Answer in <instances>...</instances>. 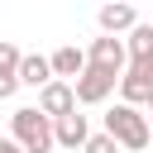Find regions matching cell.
Instances as JSON below:
<instances>
[{"label": "cell", "instance_id": "obj_1", "mask_svg": "<svg viewBox=\"0 0 153 153\" xmlns=\"http://www.w3.org/2000/svg\"><path fill=\"white\" fill-rule=\"evenodd\" d=\"M10 139H14L24 153H53V148H57V129H53V120H48L38 105H24V110L10 115Z\"/></svg>", "mask_w": 153, "mask_h": 153}, {"label": "cell", "instance_id": "obj_2", "mask_svg": "<svg viewBox=\"0 0 153 153\" xmlns=\"http://www.w3.org/2000/svg\"><path fill=\"white\" fill-rule=\"evenodd\" d=\"M105 134L120 143V148H129V153H139V148H148V120L139 115V105H115L110 115H105Z\"/></svg>", "mask_w": 153, "mask_h": 153}, {"label": "cell", "instance_id": "obj_3", "mask_svg": "<svg viewBox=\"0 0 153 153\" xmlns=\"http://www.w3.org/2000/svg\"><path fill=\"white\" fill-rule=\"evenodd\" d=\"M86 57H91V67H105V72H115V76L129 72V48H124V38H115V33H100Z\"/></svg>", "mask_w": 153, "mask_h": 153}, {"label": "cell", "instance_id": "obj_4", "mask_svg": "<svg viewBox=\"0 0 153 153\" xmlns=\"http://www.w3.org/2000/svg\"><path fill=\"white\" fill-rule=\"evenodd\" d=\"M115 81H120L115 72H105V67H86V72L72 81V86H76V105H100V100L115 91Z\"/></svg>", "mask_w": 153, "mask_h": 153}, {"label": "cell", "instance_id": "obj_5", "mask_svg": "<svg viewBox=\"0 0 153 153\" xmlns=\"http://www.w3.org/2000/svg\"><path fill=\"white\" fill-rule=\"evenodd\" d=\"M38 110H43L48 120H67V115L76 110V86H72V81L43 86V91H38Z\"/></svg>", "mask_w": 153, "mask_h": 153}, {"label": "cell", "instance_id": "obj_6", "mask_svg": "<svg viewBox=\"0 0 153 153\" xmlns=\"http://www.w3.org/2000/svg\"><path fill=\"white\" fill-rule=\"evenodd\" d=\"M53 129H57V148H86L91 143V124H86V115H67V120H53Z\"/></svg>", "mask_w": 153, "mask_h": 153}, {"label": "cell", "instance_id": "obj_7", "mask_svg": "<svg viewBox=\"0 0 153 153\" xmlns=\"http://www.w3.org/2000/svg\"><path fill=\"white\" fill-rule=\"evenodd\" d=\"M86 67H91V57H86V53H81V48H72V43H67V48H57V53H53V76H57V81H67V76H72V81H76V76H81V72H86Z\"/></svg>", "mask_w": 153, "mask_h": 153}, {"label": "cell", "instance_id": "obj_8", "mask_svg": "<svg viewBox=\"0 0 153 153\" xmlns=\"http://www.w3.org/2000/svg\"><path fill=\"white\" fill-rule=\"evenodd\" d=\"M19 81L24 86H53L57 76H53V57H38V53H24V67H19Z\"/></svg>", "mask_w": 153, "mask_h": 153}, {"label": "cell", "instance_id": "obj_9", "mask_svg": "<svg viewBox=\"0 0 153 153\" xmlns=\"http://www.w3.org/2000/svg\"><path fill=\"white\" fill-rule=\"evenodd\" d=\"M100 29H105V33H124V29L134 33V29H139L134 5H105V10H100Z\"/></svg>", "mask_w": 153, "mask_h": 153}, {"label": "cell", "instance_id": "obj_10", "mask_svg": "<svg viewBox=\"0 0 153 153\" xmlns=\"http://www.w3.org/2000/svg\"><path fill=\"white\" fill-rule=\"evenodd\" d=\"M120 91H124V105H148L153 100V81L148 76H134V72L120 76Z\"/></svg>", "mask_w": 153, "mask_h": 153}, {"label": "cell", "instance_id": "obj_11", "mask_svg": "<svg viewBox=\"0 0 153 153\" xmlns=\"http://www.w3.org/2000/svg\"><path fill=\"white\" fill-rule=\"evenodd\" d=\"M124 48H129V62H153V24H139L124 38Z\"/></svg>", "mask_w": 153, "mask_h": 153}, {"label": "cell", "instance_id": "obj_12", "mask_svg": "<svg viewBox=\"0 0 153 153\" xmlns=\"http://www.w3.org/2000/svg\"><path fill=\"white\" fill-rule=\"evenodd\" d=\"M19 67H24V53L10 38H0V76H19Z\"/></svg>", "mask_w": 153, "mask_h": 153}, {"label": "cell", "instance_id": "obj_13", "mask_svg": "<svg viewBox=\"0 0 153 153\" xmlns=\"http://www.w3.org/2000/svg\"><path fill=\"white\" fill-rule=\"evenodd\" d=\"M81 153H120V143H115V139H110V134L100 129V134H91V143H86Z\"/></svg>", "mask_w": 153, "mask_h": 153}, {"label": "cell", "instance_id": "obj_14", "mask_svg": "<svg viewBox=\"0 0 153 153\" xmlns=\"http://www.w3.org/2000/svg\"><path fill=\"white\" fill-rule=\"evenodd\" d=\"M14 91H19V76H0V100H10Z\"/></svg>", "mask_w": 153, "mask_h": 153}, {"label": "cell", "instance_id": "obj_15", "mask_svg": "<svg viewBox=\"0 0 153 153\" xmlns=\"http://www.w3.org/2000/svg\"><path fill=\"white\" fill-rule=\"evenodd\" d=\"M0 153H24V148H19L14 139H0Z\"/></svg>", "mask_w": 153, "mask_h": 153}, {"label": "cell", "instance_id": "obj_16", "mask_svg": "<svg viewBox=\"0 0 153 153\" xmlns=\"http://www.w3.org/2000/svg\"><path fill=\"white\" fill-rule=\"evenodd\" d=\"M148 110H153V100H148Z\"/></svg>", "mask_w": 153, "mask_h": 153}]
</instances>
